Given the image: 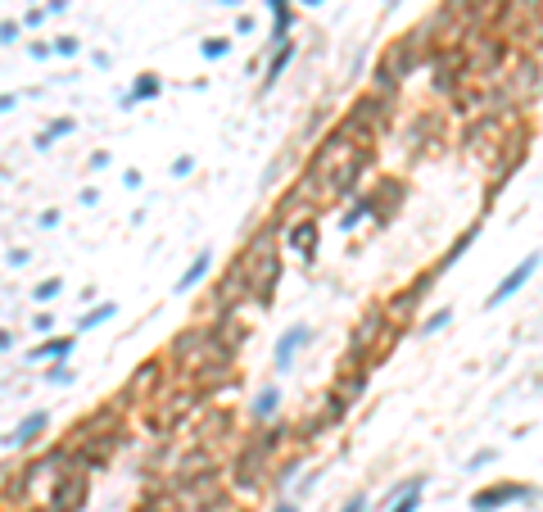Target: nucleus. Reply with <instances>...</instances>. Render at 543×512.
<instances>
[{
  "label": "nucleus",
  "mask_w": 543,
  "mask_h": 512,
  "mask_svg": "<svg viewBox=\"0 0 543 512\" xmlns=\"http://www.w3.org/2000/svg\"><path fill=\"white\" fill-rule=\"evenodd\" d=\"M276 240H281V218L263 222L245 250H240V273L250 281V299L254 304H272V290H276V277H281V259H276Z\"/></svg>",
  "instance_id": "obj_1"
},
{
  "label": "nucleus",
  "mask_w": 543,
  "mask_h": 512,
  "mask_svg": "<svg viewBox=\"0 0 543 512\" xmlns=\"http://www.w3.org/2000/svg\"><path fill=\"white\" fill-rule=\"evenodd\" d=\"M425 50H430V41H425V28H412V32H403L399 41H390V45H385V55H380V64H376V73H371V91L390 100L394 87H399L403 77L412 73V64L425 55Z\"/></svg>",
  "instance_id": "obj_2"
},
{
  "label": "nucleus",
  "mask_w": 543,
  "mask_h": 512,
  "mask_svg": "<svg viewBox=\"0 0 543 512\" xmlns=\"http://www.w3.org/2000/svg\"><path fill=\"white\" fill-rule=\"evenodd\" d=\"M285 436H290L285 426H272V431H258V436H250L245 445H240L236 462H231V476H236L240 490H254L263 476H272V458L281 454Z\"/></svg>",
  "instance_id": "obj_3"
},
{
  "label": "nucleus",
  "mask_w": 543,
  "mask_h": 512,
  "mask_svg": "<svg viewBox=\"0 0 543 512\" xmlns=\"http://www.w3.org/2000/svg\"><path fill=\"white\" fill-rule=\"evenodd\" d=\"M217 354V336H213V322H199V327L181 331V336L168 345V367L181 372V376H195L208 359Z\"/></svg>",
  "instance_id": "obj_4"
},
{
  "label": "nucleus",
  "mask_w": 543,
  "mask_h": 512,
  "mask_svg": "<svg viewBox=\"0 0 543 512\" xmlns=\"http://www.w3.org/2000/svg\"><path fill=\"white\" fill-rule=\"evenodd\" d=\"M87 494H91V467L73 462V467L50 485V503H45V512H82Z\"/></svg>",
  "instance_id": "obj_5"
},
{
  "label": "nucleus",
  "mask_w": 543,
  "mask_h": 512,
  "mask_svg": "<svg viewBox=\"0 0 543 512\" xmlns=\"http://www.w3.org/2000/svg\"><path fill=\"white\" fill-rule=\"evenodd\" d=\"M159 408L150 413V422H154V431H173L177 422H181L186 413H195V403H199V390H177V394H168V399H154Z\"/></svg>",
  "instance_id": "obj_6"
},
{
  "label": "nucleus",
  "mask_w": 543,
  "mask_h": 512,
  "mask_svg": "<svg viewBox=\"0 0 543 512\" xmlns=\"http://www.w3.org/2000/svg\"><path fill=\"white\" fill-rule=\"evenodd\" d=\"M163 372H168V367H163V359H150V363H141V367H136V376H131V381H127V390H122V399H159V381H163Z\"/></svg>",
  "instance_id": "obj_7"
},
{
  "label": "nucleus",
  "mask_w": 543,
  "mask_h": 512,
  "mask_svg": "<svg viewBox=\"0 0 543 512\" xmlns=\"http://www.w3.org/2000/svg\"><path fill=\"white\" fill-rule=\"evenodd\" d=\"M521 499H530V485H489V490H476L471 494V508L476 512H498V508H507V503H521Z\"/></svg>",
  "instance_id": "obj_8"
},
{
  "label": "nucleus",
  "mask_w": 543,
  "mask_h": 512,
  "mask_svg": "<svg viewBox=\"0 0 543 512\" xmlns=\"http://www.w3.org/2000/svg\"><path fill=\"white\" fill-rule=\"evenodd\" d=\"M122 426H113V431H104V436H96V440H87V445H82V454H77V462H82V467H104L109 458L118 454V445H122Z\"/></svg>",
  "instance_id": "obj_9"
},
{
  "label": "nucleus",
  "mask_w": 543,
  "mask_h": 512,
  "mask_svg": "<svg viewBox=\"0 0 543 512\" xmlns=\"http://www.w3.org/2000/svg\"><path fill=\"white\" fill-rule=\"evenodd\" d=\"M534 268H539V254H530L525 263H516V268H511V273L502 277V286H498V290L489 295V304H502V299H511V295H516V290H521V286L534 277Z\"/></svg>",
  "instance_id": "obj_10"
},
{
  "label": "nucleus",
  "mask_w": 543,
  "mask_h": 512,
  "mask_svg": "<svg viewBox=\"0 0 543 512\" xmlns=\"http://www.w3.org/2000/svg\"><path fill=\"white\" fill-rule=\"evenodd\" d=\"M45 426H50V417H45V413H27V417L19 422V431H14V436H5V445H10V449H27V445H32V440L45 431Z\"/></svg>",
  "instance_id": "obj_11"
},
{
  "label": "nucleus",
  "mask_w": 543,
  "mask_h": 512,
  "mask_svg": "<svg viewBox=\"0 0 543 512\" xmlns=\"http://www.w3.org/2000/svg\"><path fill=\"white\" fill-rule=\"evenodd\" d=\"M159 91H163V77H159V73H141V77H136V87H131L127 96H122V109L141 105V100H154Z\"/></svg>",
  "instance_id": "obj_12"
},
{
  "label": "nucleus",
  "mask_w": 543,
  "mask_h": 512,
  "mask_svg": "<svg viewBox=\"0 0 543 512\" xmlns=\"http://www.w3.org/2000/svg\"><path fill=\"white\" fill-rule=\"evenodd\" d=\"M308 340H313V331H308V327H290V331H285V336L276 340V367H290L294 349L308 345Z\"/></svg>",
  "instance_id": "obj_13"
},
{
  "label": "nucleus",
  "mask_w": 543,
  "mask_h": 512,
  "mask_svg": "<svg viewBox=\"0 0 543 512\" xmlns=\"http://www.w3.org/2000/svg\"><path fill=\"white\" fill-rule=\"evenodd\" d=\"M290 245H294L299 254H313V250H317V222H313V218L294 222V227H290Z\"/></svg>",
  "instance_id": "obj_14"
},
{
  "label": "nucleus",
  "mask_w": 543,
  "mask_h": 512,
  "mask_svg": "<svg viewBox=\"0 0 543 512\" xmlns=\"http://www.w3.org/2000/svg\"><path fill=\"white\" fill-rule=\"evenodd\" d=\"M68 354H73V336H54V340H41V345L32 349V359H54V363H64Z\"/></svg>",
  "instance_id": "obj_15"
},
{
  "label": "nucleus",
  "mask_w": 543,
  "mask_h": 512,
  "mask_svg": "<svg viewBox=\"0 0 543 512\" xmlns=\"http://www.w3.org/2000/svg\"><path fill=\"white\" fill-rule=\"evenodd\" d=\"M290 55H294V41H281V45H276V55H272V64H267V77H263V91H272V82L285 73Z\"/></svg>",
  "instance_id": "obj_16"
},
{
  "label": "nucleus",
  "mask_w": 543,
  "mask_h": 512,
  "mask_svg": "<svg viewBox=\"0 0 543 512\" xmlns=\"http://www.w3.org/2000/svg\"><path fill=\"white\" fill-rule=\"evenodd\" d=\"M276 403H281V390H276V385L258 390V399H254V417H258V422H267V417L276 413Z\"/></svg>",
  "instance_id": "obj_17"
},
{
  "label": "nucleus",
  "mask_w": 543,
  "mask_h": 512,
  "mask_svg": "<svg viewBox=\"0 0 543 512\" xmlns=\"http://www.w3.org/2000/svg\"><path fill=\"white\" fill-rule=\"evenodd\" d=\"M204 273H208V254H199V259L195 263H190V268H186V273H181V281H177V290H190V286H199V281H204Z\"/></svg>",
  "instance_id": "obj_18"
},
{
  "label": "nucleus",
  "mask_w": 543,
  "mask_h": 512,
  "mask_svg": "<svg viewBox=\"0 0 543 512\" xmlns=\"http://www.w3.org/2000/svg\"><path fill=\"white\" fill-rule=\"evenodd\" d=\"M362 385H367V372H348V376H340V381H335V390L340 394H344V399H358V394H362Z\"/></svg>",
  "instance_id": "obj_19"
},
{
  "label": "nucleus",
  "mask_w": 543,
  "mask_h": 512,
  "mask_svg": "<svg viewBox=\"0 0 543 512\" xmlns=\"http://www.w3.org/2000/svg\"><path fill=\"white\" fill-rule=\"evenodd\" d=\"M421 485H425V480L417 476V485H408V490H403V499L394 503V512H417V503H421Z\"/></svg>",
  "instance_id": "obj_20"
},
{
  "label": "nucleus",
  "mask_w": 543,
  "mask_h": 512,
  "mask_svg": "<svg viewBox=\"0 0 543 512\" xmlns=\"http://www.w3.org/2000/svg\"><path fill=\"white\" fill-rule=\"evenodd\" d=\"M54 295H64V281H59V277H50V281H41V286H36V290H32V299H36V304H50Z\"/></svg>",
  "instance_id": "obj_21"
},
{
  "label": "nucleus",
  "mask_w": 543,
  "mask_h": 512,
  "mask_svg": "<svg viewBox=\"0 0 543 512\" xmlns=\"http://www.w3.org/2000/svg\"><path fill=\"white\" fill-rule=\"evenodd\" d=\"M113 313H118V308H113V304H100V308H91V313L82 317V327H77V331H91V327H100V322H109V317H113Z\"/></svg>",
  "instance_id": "obj_22"
},
{
  "label": "nucleus",
  "mask_w": 543,
  "mask_h": 512,
  "mask_svg": "<svg viewBox=\"0 0 543 512\" xmlns=\"http://www.w3.org/2000/svg\"><path fill=\"white\" fill-rule=\"evenodd\" d=\"M448 322H453V308H439V313H430V317H425V322H421V331H425V336H430V331L448 327Z\"/></svg>",
  "instance_id": "obj_23"
},
{
  "label": "nucleus",
  "mask_w": 543,
  "mask_h": 512,
  "mask_svg": "<svg viewBox=\"0 0 543 512\" xmlns=\"http://www.w3.org/2000/svg\"><path fill=\"white\" fill-rule=\"evenodd\" d=\"M227 50H231L227 36H208V41H204V59H222Z\"/></svg>",
  "instance_id": "obj_24"
},
{
  "label": "nucleus",
  "mask_w": 543,
  "mask_h": 512,
  "mask_svg": "<svg viewBox=\"0 0 543 512\" xmlns=\"http://www.w3.org/2000/svg\"><path fill=\"white\" fill-rule=\"evenodd\" d=\"M68 131H73V118H54L50 127H45V136L54 141V136H68Z\"/></svg>",
  "instance_id": "obj_25"
},
{
  "label": "nucleus",
  "mask_w": 543,
  "mask_h": 512,
  "mask_svg": "<svg viewBox=\"0 0 543 512\" xmlns=\"http://www.w3.org/2000/svg\"><path fill=\"white\" fill-rule=\"evenodd\" d=\"M45 376H50V381H59V385H68V381H73V367H64V363H54V367L45 372Z\"/></svg>",
  "instance_id": "obj_26"
},
{
  "label": "nucleus",
  "mask_w": 543,
  "mask_h": 512,
  "mask_svg": "<svg viewBox=\"0 0 543 512\" xmlns=\"http://www.w3.org/2000/svg\"><path fill=\"white\" fill-rule=\"evenodd\" d=\"M190 173H195V159H190V154H181V159L173 164V177H190Z\"/></svg>",
  "instance_id": "obj_27"
},
{
  "label": "nucleus",
  "mask_w": 543,
  "mask_h": 512,
  "mask_svg": "<svg viewBox=\"0 0 543 512\" xmlns=\"http://www.w3.org/2000/svg\"><path fill=\"white\" fill-rule=\"evenodd\" d=\"M14 36H19V23H14V19H5V23H0V41L10 45V41H14Z\"/></svg>",
  "instance_id": "obj_28"
},
{
  "label": "nucleus",
  "mask_w": 543,
  "mask_h": 512,
  "mask_svg": "<svg viewBox=\"0 0 543 512\" xmlns=\"http://www.w3.org/2000/svg\"><path fill=\"white\" fill-rule=\"evenodd\" d=\"M54 50H59V55H77V36H59Z\"/></svg>",
  "instance_id": "obj_29"
},
{
  "label": "nucleus",
  "mask_w": 543,
  "mask_h": 512,
  "mask_svg": "<svg viewBox=\"0 0 543 512\" xmlns=\"http://www.w3.org/2000/svg\"><path fill=\"white\" fill-rule=\"evenodd\" d=\"M36 227H45V231H50V227H59V209H45V213H41V222H36Z\"/></svg>",
  "instance_id": "obj_30"
},
{
  "label": "nucleus",
  "mask_w": 543,
  "mask_h": 512,
  "mask_svg": "<svg viewBox=\"0 0 543 512\" xmlns=\"http://www.w3.org/2000/svg\"><path fill=\"white\" fill-rule=\"evenodd\" d=\"M68 10V0H45V14H64Z\"/></svg>",
  "instance_id": "obj_31"
},
{
  "label": "nucleus",
  "mask_w": 543,
  "mask_h": 512,
  "mask_svg": "<svg viewBox=\"0 0 543 512\" xmlns=\"http://www.w3.org/2000/svg\"><path fill=\"white\" fill-rule=\"evenodd\" d=\"M14 105H19V96H14V91H5V96H0V114L14 109Z\"/></svg>",
  "instance_id": "obj_32"
},
{
  "label": "nucleus",
  "mask_w": 543,
  "mask_h": 512,
  "mask_svg": "<svg viewBox=\"0 0 543 512\" xmlns=\"http://www.w3.org/2000/svg\"><path fill=\"white\" fill-rule=\"evenodd\" d=\"M267 10L272 14H285V10H290V0H267Z\"/></svg>",
  "instance_id": "obj_33"
},
{
  "label": "nucleus",
  "mask_w": 543,
  "mask_h": 512,
  "mask_svg": "<svg viewBox=\"0 0 543 512\" xmlns=\"http://www.w3.org/2000/svg\"><path fill=\"white\" fill-rule=\"evenodd\" d=\"M362 508H367V499L358 494V499H348V508H344V512H362Z\"/></svg>",
  "instance_id": "obj_34"
},
{
  "label": "nucleus",
  "mask_w": 543,
  "mask_h": 512,
  "mask_svg": "<svg viewBox=\"0 0 543 512\" xmlns=\"http://www.w3.org/2000/svg\"><path fill=\"white\" fill-rule=\"evenodd\" d=\"M14 345V336H10V331H0V349H10Z\"/></svg>",
  "instance_id": "obj_35"
},
{
  "label": "nucleus",
  "mask_w": 543,
  "mask_h": 512,
  "mask_svg": "<svg viewBox=\"0 0 543 512\" xmlns=\"http://www.w3.org/2000/svg\"><path fill=\"white\" fill-rule=\"evenodd\" d=\"M276 512H299V508H294V503H281V508H276Z\"/></svg>",
  "instance_id": "obj_36"
},
{
  "label": "nucleus",
  "mask_w": 543,
  "mask_h": 512,
  "mask_svg": "<svg viewBox=\"0 0 543 512\" xmlns=\"http://www.w3.org/2000/svg\"><path fill=\"white\" fill-rule=\"evenodd\" d=\"M222 5H227V10H236V5H240V0H222Z\"/></svg>",
  "instance_id": "obj_37"
},
{
  "label": "nucleus",
  "mask_w": 543,
  "mask_h": 512,
  "mask_svg": "<svg viewBox=\"0 0 543 512\" xmlns=\"http://www.w3.org/2000/svg\"><path fill=\"white\" fill-rule=\"evenodd\" d=\"M304 5H322V0H304Z\"/></svg>",
  "instance_id": "obj_38"
}]
</instances>
